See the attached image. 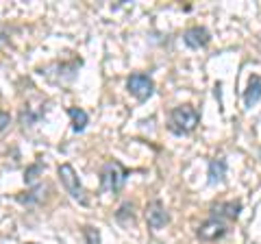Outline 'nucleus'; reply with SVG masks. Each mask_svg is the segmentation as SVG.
I'll return each mask as SVG.
<instances>
[{
  "label": "nucleus",
  "mask_w": 261,
  "mask_h": 244,
  "mask_svg": "<svg viewBox=\"0 0 261 244\" xmlns=\"http://www.w3.org/2000/svg\"><path fill=\"white\" fill-rule=\"evenodd\" d=\"M200 122V116L192 105H181V107L172 109L170 113V122H168V129L172 131L174 135H187L192 133Z\"/></svg>",
  "instance_id": "1"
},
{
  "label": "nucleus",
  "mask_w": 261,
  "mask_h": 244,
  "mask_svg": "<svg viewBox=\"0 0 261 244\" xmlns=\"http://www.w3.org/2000/svg\"><path fill=\"white\" fill-rule=\"evenodd\" d=\"M126 177H128V170L120 164V161L111 159L102 166L100 170V190L105 192H120L126 183Z\"/></svg>",
  "instance_id": "2"
},
{
  "label": "nucleus",
  "mask_w": 261,
  "mask_h": 244,
  "mask_svg": "<svg viewBox=\"0 0 261 244\" xmlns=\"http://www.w3.org/2000/svg\"><path fill=\"white\" fill-rule=\"evenodd\" d=\"M59 179H61L65 192H68L74 201H79V203H83V205H85L87 197H85L83 185H81L79 177H76V173H74V168H72L70 164H61V166H59Z\"/></svg>",
  "instance_id": "3"
},
{
  "label": "nucleus",
  "mask_w": 261,
  "mask_h": 244,
  "mask_svg": "<svg viewBox=\"0 0 261 244\" xmlns=\"http://www.w3.org/2000/svg\"><path fill=\"white\" fill-rule=\"evenodd\" d=\"M126 89L135 96L137 101H148L152 96V92H154V83H152V79L148 75H144V72H135V75L128 77Z\"/></svg>",
  "instance_id": "4"
},
{
  "label": "nucleus",
  "mask_w": 261,
  "mask_h": 244,
  "mask_svg": "<svg viewBox=\"0 0 261 244\" xmlns=\"http://www.w3.org/2000/svg\"><path fill=\"white\" fill-rule=\"evenodd\" d=\"M224 233H226V223L220 221L216 216H211L209 221H205L198 227V238L205 240V242H214L218 238H222Z\"/></svg>",
  "instance_id": "5"
},
{
  "label": "nucleus",
  "mask_w": 261,
  "mask_h": 244,
  "mask_svg": "<svg viewBox=\"0 0 261 244\" xmlns=\"http://www.w3.org/2000/svg\"><path fill=\"white\" fill-rule=\"evenodd\" d=\"M146 221H148L152 229H163V227L170 223V216H168L166 207L161 205V201H152L150 205L146 207Z\"/></svg>",
  "instance_id": "6"
},
{
  "label": "nucleus",
  "mask_w": 261,
  "mask_h": 244,
  "mask_svg": "<svg viewBox=\"0 0 261 244\" xmlns=\"http://www.w3.org/2000/svg\"><path fill=\"white\" fill-rule=\"evenodd\" d=\"M209 39H211V35L205 27H192V29H187L183 35V42L190 48H205L209 44Z\"/></svg>",
  "instance_id": "7"
},
{
  "label": "nucleus",
  "mask_w": 261,
  "mask_h": 244,
  "mask_svg": "<svg viewBox=\"0 0 261 244\" xmlns=\"http://www.w3.org/2000/svg\"><path fill=\"white\" fill-rule=\"evenodd\" d=\"M240 209H242V203L240 201H226V203H218V205L211 207V211H214L216 218H231V221H235V218L240 216Z\"/></svg>",
  "instance_id": "8"
},
{
  "label": "nucleus",
  "mask_w": 261,
  "mask_h": 244,
  "mask_svg": "<svg viewBox=\"0 0 261 244\" xmlns=\"http://www.w3.org/2000/svg\"><path fill=\"white\" fill-rule=\"evenodd\" d=\"M259 99H261V77L252 75L248 79L246 92H244V103H246V107H252V105L259 103Z\"/></svg>",
  "instance_id": "9"
},
{
  "label": "nucleus",
  "mask_w": 261,
  "mask_h": 244,
  "mask_svg": "<svg viewBox=\"0 0 261 244\" xmlns=\"http://www.w3.org/2000/svg\"><path fill=\"white\" fill-rule=\"evenodd\" d=\"M224 177H226V159L224 157L211 159V164H209V183L216 185L220 181H224Z\"/></svg>",
  "instance_id": "10"
},
{
  "label": "nucleus",
  "mask_w": 261,
  "mask_h": 244,
  "mask_svg": "<svg viewBox=\"0 0 261 244\" xmlns=\"http://www.w3.org/2000/svg\"><path fill=\"white\" fill-rule=\"evenodd\" d=\"M68 116L72 118V129H74L76 133L85 131V127H87L89 118H87V113H85L83 109H79V107H70V109H68Z\"/></svg>",
  "instance_id": "11"
},
{
  "label": "nucleus",
  "mask_w": 261,
  "mask_h": 244,
  "mask_svg": "<svg viewBox=\"0 0 261 244\" xmlns=\"http://www.w3.org/2000/svg\"><path fill=\"white\" fill-rule=\"evenodd\" d=\"M83 238H85V244H100V231L96 227H83Z\"/></svg>",
  "instance_id": "12"
},
{
  "label": "nucleus",
  "mask_w": 261,
  "mask_h": 244,
  "mask_svg": "<svg viewBox=\"0 0 261 244\" xmlns=\"http://www.w3.org/2000/svg\"><path fill=\"white\" fill-rule=\"evenodd\" d=\"M39 170H42V164H35V166H31V168L27 170V177H24V179H27V183H31L33 179H35V175L39 173Z\"/></svg>",
  "instance_id": "13"
},
{
  "label": "nucleus",
  "mask_w": 261,
  "mask_h": 244,
  "mask_svg": "<svg viewBox=\"0 0 261 244\" xmlns=\"http://www.w3.org/2000/svg\"><path fill=\"white\" fill-rule=\"evenodd\" d=\"M9 113H7V111H0V131H3V129L7 127V125H9Z\"/></svg>",
  "instance_id": "14"
},
{
  "label": "nucleus",
  "mask_w": 261,
  "mask_h": 244,
  "mask_svg": "<svg viewBox=\"0 0 261 244\" xmlns=\"http://www.w3.org/2000/svg\"><path fill=\"white\" fill-rule=\"evenodd\" d=\"M27 244H35V242H27Z\"/></svg>",
  "instance_id": "15"
}]
</instances>
